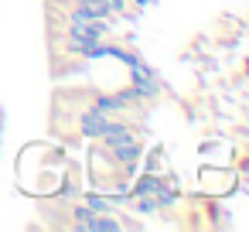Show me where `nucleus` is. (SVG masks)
I'll use <instances>...</instances> for the list:
<instances>
[{
  "instance_id": "f257e3e1",
  "label": "nucleus",
  "mask_w": 249,
  "mask_h": 232,
  "mask_svg": "<svg viewBox=\"0 0 249 232\" xmlns=\"http://www.w3.org/2000/svg\"><path fill=\"white\" fill-rule=\"evenodd\" d=\"M99 143H103V150H106L113 161H120L123 167H137V161H140V154H143V140L137 137V126H133L126 116H113V123L103 130Z\"/></svg>"
},
{
  "instance_id": "f03ea898",
  "label": "nucleus",
  "mask_w": 249,
  "mask_h": 232,
  "mask_svg": "<svg viewBox=\"0 0 249 232\" xmlns=\"http://www.w3.org/2000/svg\"><path fill=\"white\" fill-rule=\"evenodd\" d=\"M130 75H133V82H130V89L143 99V103H154L157 96H160V82H157V75L143 65V62H137L133 69H130Z\"/></svg>"
},
{
  "instance_id": "7ed1b4c3",
  "label": "nucleus",
  "mask_w": 249,
  "mask_h": 232,
  "mask_svg": "<svg viewBox=\"0 0 249 232\" xmlns=\"http://www.w3.org/2000/svg\"><path fill=\"white\" fill-rule=\"evenodd\" d=\"M109 123H113V116H106V113H99V109H92V106H86V109L75 116V130H79L82 137H89V140H99Z\"/></svg>"
},
{
  "instance_id": "20e7f679",
  "label": "nucleus",
  "mask_w": 249,
  "mask_h": 232,
  "mask_svg": "<svg viewBox=\"0 0 249 232\" xmlns=\"http://www.w3.org/2000/svg\"><path fill=\"white\" fill-rule=\"evenodd\" d=\"M178 198H181V191L171 184V181H164L160 178V184L154 188V201H157V208L164 212V208H171V205H178Z\"/></svg>"
},
{
  "instance_id": "39448f33",
  "label": "nucleus",
  "mask_w": 249,
  "mask_h": 232,
  "mask_svg": "<svg viewBox=\"0 0 249 232\" xmlns=\"http://www.w3.org/2000/svg\"><path fill=\"white\" fill-rule=\"evenodd\" d=\"M82 201H86L92 212H103V215H113V212H116V201H113V198H103V195H96V191H86Z\"/></svg>"
},
{
  "instance_id": "423d86ee",
  "label": "nucleus",
  "mask_w": 249,
  "mask_h": 232,
  "mask_svg": "<svg viewBox=\"0 0 249 232\" xmlns=\"http://www.w3.org/2000/svg\"><path fill=\"white\" fill-rule=\"evenodd\" d=\"M157 184H160V178H157V174H140V178L133 181V188H130V191H133V195H154V188H157Z\"/></svg>"
}]
</instances>
